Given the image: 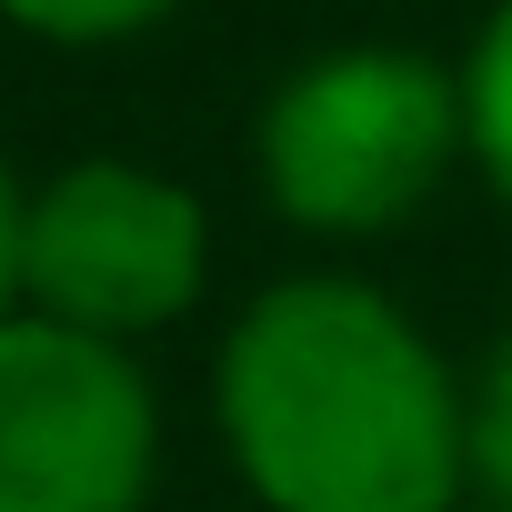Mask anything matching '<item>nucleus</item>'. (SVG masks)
<instances>
[{
	"label": "nucleus",
	"mask_w": 512,
	"mask_h": 512,
	"mask_svg": "<svg viewBox=\"0 0 512 512\" xmlns=\"http://www.w3.org/2000/svg\"><path fill=\"white\" fill-rule=\"evenodd\" d=\"M211 292V211L191 181L131 151L61 161L31 181V231H21V312L141 352Z\"/></svg>",
	"instance_id": "nucleus-3"
},
{
	"label": "nucleus",
	"mask_w": 512,
	"mask_h": 512,
	"mask_svg": "<svg viewBox=\"0 0 512 512\" xmlns=\"http://www.w3.org/2000/svg\"><path fill=\"white\" fill-rule=\"evenodd\" d=\"M452 161H472L462 141V71L402 41H342L312 51L272 81V101L251 111V171L262 201L312 231V241H382L402 231Z\"/></svg>",
	"instance_id": "nucleus-2"
},
{
	"label": "nucleus",
	"mask_w": 512,
	"mask_h": 512,
	"mask_svg": "<svg viewBox=\"0 0 512 512\" xmlns=\"http://www.w3.org/2000/svg\"><path fill=\"white\" fill-rule=\"evenodd\" d=\"M462 482L472 502L512 512V332L462 372Z\"/></svg>",
	"instance_id": "nucleus-6"
},
{
	"label": "nucleus",
	"mask_w": 512,
	"mask_h": 512,
	"mask_svg": "<svg viewBox=\"0 0 512 512\" xmlns=\"http://www.w3.org/2000/svg\"><path fill=\"white\" fill-rule=\"evenodd\" d=\"M161 482V392L141 352L0 322V512H141Z\"/></svg>",
	"instance_id": "nucleus-4"
},
{
	"label": "nucleus",
	"mask_w": 512,
	"mask_h": 512,
	"mask_svg": "<svg viewBox=\"0 0 512 512\" xmlns=\"http://www.w3.org/2000/svg\"><path fill=\"white\" fill-rule=\"evenodd\" d=\"M211 432L262 512H452L462 372L362 272L262 282L211 352Z\"/></svg>",
	"instance_id": "nucleus-1"
},
{
	"label": "nucleus",
	"mask_w": 512,
	"mask_h": 512,
	"mask_svg": "<svg viewBox=\"0 0 512 512\" xmlns=\"http://www.w3.org/2000/svg\"><path fill=\"white\" fill-rule=\"evenodd\" d=\"M21 231H31V181L0 161V322L21 312Z\"/></svg>",
	"instance_id": "nucleus-8"
},
{
	"label": "nucleus",
	"mask_w": 512,
	"mask_h": 512,
	"mask_svg": "<svg viewBox=\"0 0 512 512\" xmlns=\"http://www.w3.org/2000/svg\"><path fill=\"white\" fill-rule=\"evenodd\" d=\"M181 0H0V21L21 41H51V51H121L141 31H161Z\"/></svg>",
	"instance_id": "nucleus-7"
},
{
	"label": "nucleus",
	"mask_w": 512,
	"mask_h": 512,
	"mask_svg": "<svg viewBox=\"0 0 512 512\" xmlns=\"http://www.w3.org/2000/svg\"><path fill=\"white\" fill-rule=\"evenodd\" d=\"M462 71V141H472V171L492 181V201L512 211V0H492L472 51L452 61Z\"/></svg>",
	"instance_id": "nucleus-5"
}]
</instances>
